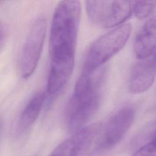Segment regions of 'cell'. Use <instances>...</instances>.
I'll use <instances>...</instances> for the list:
<instances>
[{
	"label": "cell",
	"mask_w": 156,
	"mask_h": 156,
	"mask_svg": "<svg viewBox=\"0 0 156 156\" xmlns=\"http://www.w3.org/2000/svg\"><path fill=\"white\" fill-rule=\"evenodd\" d=\"M47 23L44 17H39L32 24L25 40L20 59V74L27 79L36 69L43 50Z\"/></svg>",
	"instance_id": "cell-5"
},
{
	"label": "cell",
	"mask_w": 156,
	"mask_h": 156,
	"mask_svg": "<svg viewBox=\"0 0 156 156\" xmlns=\"http://www.w3.org/2000/svg\"><path fill=\"white\" fill-rule=\"evenodd\" d=\"M135 1H88L87 13L91 22L103 28L118 27L133 13Z\"/></svg>",
	"instance_id": "cell-4"
},
{
	"label": "cell",
	"mask_w": 156,
	"mask_h": 156,
	"mask_svg": "<svg viewBox=\"0 0 156 156\" xmlns=\"http://www.w3.org/2000/svg\"><path fill=\"white\" fill-rule=\"evenodd\" d=\"M156 77V51L150 56L140 59L132 67L129 79L128 88L133 94L148 90Z\"/></svg>",
	"instance_id": "cell-8"
},
{
	"label": "cell",
	"mask_w": 156,
	"mask_h": 156,
	"mask_svg": "<svg viewBox=\"0 0 156 156\" xmlns=\"http://www.w3.org/2000/svg\"><path fill=\"white\" fill-rule=\"evenodd\" d=\"M101 123L85 126L59 144L48 156H83L101 130Z\"/></svg>",
	"instance_id": "cell-7"
},
{
	"label": "cell",
	"mask_w": 156,
	"mask_h": 156,
	"mask_svg": "<svg viewBox=\"0 0 156 156\" xmlns=\"http://www.w3.org/2000/svg\"><path fill=\"white\" fill-rule=\"evenodd\" d=\"M151 141L156 143V130H155V132H154V133H153V135H152V138H151Z\"/></svg>",
	"instance_id": "cell-14"
},
{
	"label": "cell",
	"mask_w": 156,
	"mask_h": 156,
	"mask_svg": "<svg viewBox=\"0 0 156 156\" xmlns=\"http://www.w3.org/2000/svg\"><path fill=\"white\" fill-rule=\"evenodd\" d=\"M131 32V24L124 23L93 41L86 54L82 73L90 74L99 70L103 64L124 47Z\"/></svg>",
	"instance_id": "cell-3"
},
{
	"label": "cell",
	"mask_w": 156,
	"mask_h": 156,
	"mask_svg": "<svg viewBox=\"0 0 156 156\" xmlns=\"http://www.w3.org/2000/svg\"><path fill=\"white\" fill-rule=\"evenodd\" d=\"M132 156H156V143L151 141L143 145Z\"/></svg>",
	"instance_id": "cell-13"
},
{
	"label": "cell",
	"mask_w": 156,
	"mask_h": 156,
	"mask_svg": "<svg viewBox=\"0 0 156 156\" xmlns=\"http://www.w3.org/2000/svg\"><path fill=\"white\" fill-rule=\"evenodd\" d=\"M74 60L75 57L51 61L46 86L49 96H57L65 87L72 75Z\"/></svg>",
	"instance_id": "cell-9"
},
{
	"label": "cell",
	"mask_w": 156,
	"mask_h": 156,
	"mask_svg": "<svg viewBox=\"0 0 156 156\" xmlns=\"http://www.w3.org/2000/svg\"><path fill=\"white\" fill-rule=\"evenodd\" d=\"M45 98V93L39 91L35 93L24 107L20 117L19 128L21 130L29 129L37 119Z\"/></svg>",
	"instance_id": "cell-11"
},
{
	"label": "cell",
	"mask_w": 156,
	"mask_h": 156,
	"mask_svg": "<svg viewBox=\"0 0 156 156\" xmlns=\"http://www.w3.org/2000/svg\"><path fill=\"white\" fill-rule=\"evenodd\" d=\"M104 69L93 74L82 73L77 79L66 110L68 128L74 133L85 127L98 111L105 82Z\"/></svg>",
	"instance_id": "cell-1"
},
{
	"label": "cell",
	"mask_w": 156,
	"mask_h": 156,
	"mask_svg": "<svg viewBox=\"0 0 156 156\" xmlns=\"http://www.w3.org/2000/svg\"><path fill=\"white\" fill-rule=\"evenodd\" d=\"M135 110L131 106L124 107L117 111L102 125L96 140L99 150L106 151L116 146L132 125Z\"/></svg>",
	"instance_id": "cell-6"
},
{
	"label": "cell",
	"mask_w": 156,
	"mask_h": 156,
	"mask_svg": "<svg viewBox=\"0 0 156 156\" xmlns=\"http://www.w3.org/2000/svg\"><path fill=\"white\" fill-rule=\"evenodd\" d=\"M133 13L136 18L145 19L156 13V1H135Z\"/></svg>",
	"instance_id": "cell-12"
},
{
	"label": "cell",
	"mask_w": 156,
	"mask_h": 156,
	"mask_svg": "<svg viewBox=\"0 0 156 156\" xmlns=\"http://www.w3.org/2000/svg\"><path fill=\"white\" fill-rule=\"evenodd\" d=\"M80 15L81 4L79 1H62L58 3L50 30L51 61L75 57Z\"/></svg>",
	"instance_id": "cell-2"
},
{
	"label": "cell",
	"mask_w": 156,
	"mask_h": 156,
	"mask_svg": "<svg viewBox=\"0 0 156 156\" xmlns=\"http://www.w3.org/2000/svg\"><path fill=\"white\" fill-rule=\"evenodd\" d=\"M133 50L139 59L147 57L156 51V15L149 18L137 34Z\"/></svg>",
	"instance_id": "cell-10"
}]
</instances>
